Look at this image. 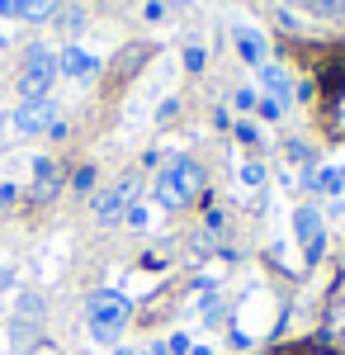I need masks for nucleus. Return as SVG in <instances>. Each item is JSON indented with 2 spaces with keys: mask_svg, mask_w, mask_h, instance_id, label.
<instances>
[{
  "mask_svg": "<svg viewBox=\"0 0 345 355\" xmlns=\"http://www.w3.org/2000/svg\"><path fill=\"white\" fill-rule=\"evenodd\" d=\"M128 318H133V303L118 289H95L90 303H85V322H90V336L100 346H114L123 336V327H128Z\"/></svg>",
  "mask_w": 345,
  "mask_h": 355,
  "instance_id": "obj_1",
  "label": "nucleus"
},
{
  "mask_svg": "<svg viewBox=\"0 0 345 355\" xmlns=\"http://www.w3.org/2000/svg\"><path fill=\"white\" fill-rule=\"evenodd\" d=\"M199 194H204V166L194 162V157H175L157 175V204L161 209H185Z\"/></svg>",
  "mask_w": 345,
  "mask_h": 355,
  "instance_id": "obj_2",
  "label": "nucleus"
},
{
  "mask_svg": "<svg viewBox=\"0 0 345 355\" xmlns=\"http://www.w3.org/2000/svg\"><path fill=\"white\" fill-rule=\"evenodd\" d=\"M57 81V53L48 48V43H33L24 53V67H19V95H24V105L28 100H48V90H53Z\"/></svg>",
  "mask_w": 345,
  "mask_h": 355,
  "instance_id": "obj_3",
  "label": "nucleus"
},
{
  "mask_svg": "<svg viewBox=\"0 0 345 355\" xmlns=\"http://www.w3.org/2000/svg\"><path fill=\"white\" fill-rule=\"evenodd\" d=\"M137 185H142L137 175H123L118 185L100 190V194H95V204H90V209H95V218H100V223H118L137 204Z\"/></svg>",
  "mask_w": 345,
  "mask_h": 355,
  "instance_id": "obj_4",
  "label": "nucleus"
},
{
  "mask_svg": "<svg viewBox=\"0 0 345 355\" xmlns=\"http://www.w3.org/2000/svg\"><path fill=\"white\" fill-rule=\"evenodd\" d=\"M293 232H298V242H303V256L317 266L321 251H326V227H321V214L312 204H303V209L293 214Z\"/></svg>",
  "mask_w": 345,
  "mask_h": 355,
  "instance_id": "obj_5",
  "label": "nucleus"
},
{
  "mask_svg": "<svg viewBox=\"0 0 345 355\" xmlns=\"http://www.w3.org/2000/svg\"><path fill=\"white\" fill-rule=\"evenodd\" d=\"M67 185V171L53 157H33V185H28V204H48L57 199V190Z\"/></svg>",
  "mask_w": 345,
  "mask_h": 355,
  "instance_id": "obj_6",
  "label": "nucleus"
},
{
  "mask_svg": "<svg viewBox=\"0 0 345 355\" xmlns=\"http://www.w3.org/2000/svg\"><path fill=\"white\" fill-rule=\"evenodd\" d=\"M15 133H24V137H38V133H48L57 123V105L53 100H28V105H19L15 110Z\"/></svg>",
  "mask_w": 345,
  "mask_h": 355,
  "instance_id": "obj_7",
  "label": "nucleus"
},
{
  "mask_svg": "<svg viewBox=\"0 0 345 355\" xmlns=\"http://www.w3.org/2000/svg\"><path fill=\"white\" fill-rule=\"evenodd\" d=\"M232 43H237V53H241V62H246V67H256V71L265 67V38H260L256 28L237 24V28H232Z\"/></svg>",
  "mask_w": 345,
  "mask_h": 355,
  "instance_id": "obj_8",
  "label": "nucleus"
},
{
  "mask_svg": "<svg viewBox=\"0 0 345 355\" xmlns=\"http://www.w3.org/2000/svg\"><path fill=\"white\" fill-rule=\"evenodd\" d=\"M57 71H67L76 81H90V76H100V57H90L85 48H67V53L57 57Z\"/></svg>",
  "mask_w": 345,
  "mask_h": 355,
  "instance_id": "obj_9",
  "label": "nucleus"
},
{
  "mask_svg": "<svg viewBox=\"0 0 345 355\" xmlns=\"http://www.w3.org/2000/svg\"><path fill=\"white\" fill-rule=\"evenodd\" d=\"M260 85L269 90V100L289 105V71H284V67H274V62H265V67H260Z\"/></svg>",
  "mask_w": 345,
  "mask_h": 355,
  "instance_id": "obj_10",
  "label": "nucleus"
},
{
  "mask_svg": "<svg viewBox=\"0 0 345 355\" xmlns=\"http://www.w3.org/2000/svg\"><path fill=\"white\" fill-rule=\"evenodd\" d=\"M62 5H67V0H24L19 19H28V24H48V19L62 15Z\"/></svg>",
  "mask_w": 345,
  "mask_h": 355,
  "instance_id": "obj_11",
  "label": "nucleus"
},
{
  "mask_svg": "<svg viewBox=\"0 0 345 355\" xmlns=\"http://www.w3.org/2000/svg\"><path fill=\"white\" fill-rule=\"evenodd\" d=\"M308 185H312V190H321V194H341L345 171H336V166H326V171H312V175H308Z\"/></svg>",
  "mask_w": 345,
  "mask_h": 355,
  "instance_id": "obj_12",
  "label": "nucleus"
},
{
  "mask_svg": "<svg viewBox=\"0 0 345 355\" xmlns=\"http://www.w3.org/2000/svg\"><path fill=\"white\" fill-rule=\"evenodd\" d=\"M303 10L317 19H345V0H303Z\"/></svg>",
  "mask_w": 345,
  "mask_h": 355,
  "instance_id": "obj_13",
  "label": "nucleus"
},
{
  "mask_svg": "<svg viewBox=\"0 0 345 355\" xmlns=\"http://www.w3.org/2000/svg\"><path fill=\"white\" fill-rule=\"evenodd\" d=\"M71 190H76V194L95 190V166H76V171H71Z\"/></svg>",
  "mask_w": 345,
  "mask_h": 355,
  "instance_id": "obj_14",
  "label": "nucleus"
},
{
  "mask_svg": "<svg viewBox=\"0 0 345 355\" xmlns=\"http://www.w3.org/2000/svg\"><path fill=\"white\" fill-rule=\"evenodd\" d=\"M241 185H251V190H256V185H265V166H260V162H246V166H241Z\"/></svg>",
  "mask_w": 345,
  "mask_h": 355,
  "instance_id": "obj_15",
  "label": "nucleus"
},
{
  "mask_svg": "<svg viewBox=\"0 0 345 355\" xmlns=\"http://www.w3.org/2000/svg\"><path fill=\"white\" fill-rule=\"evenodd\" d=\"M204 62H209V53H204L199 43H189L185 48V71H204Z\"/></svg>",
  "mask_w": 345,
  "mask_h": 355,
  "instance_id": "obj_16",
  "label": "nucleus"
},
{
  "mask_svg": "<svg viewBox=\"0 0 345 355\" xmlns=\"http://www.w3.org/2000/svg\"><path fill=\"white\" fill-rule=\"evenodd\" d=\"M232 105H237V110L246 114V110H256V105H260V95H256V90H251V85H241L237 95H232Z\"/></svg>",
  "mask_w": 345,
  "mask_h": 355,
  "instance_id": "obj_17",
  "label": "nucleus"
},
{
  "mask_svg": "<svg viewBox=\"0 0 345 355\" xmlns=\"http://www.w3.org/2000/svg\"><path fill=\"white\" fill-rule=\"evenodd\" d=\"M62 24L71 28V33H76V28H85V10H80V5H71V10L62 5Z\"/></svg>",
  "mask_w": 345,
  "mask_h": 355,
  "instance_id": "obj_18",
  "label": "nucleus"
},
{
  "mask_svg": "<svg viewBox=\"0 0 345 355\" xmlns=\"http://www.w3.org/2000/svg\"><path fill=\"white\" fill-rule=\"evenodd\" d=\"M19 318H43V299L38 294H24L19 299Z\"/></svg>",
  "mask_w": 345,
  "mask_h": 355,
  "instance_id": "obj_19",
  "label": "nucleus"
},
{
  "mask_svg": "<svg viewBox=\"0 0 345 355\" xmlns=\"http://www.w3.org/2000/svg\"><path fill=\"white\" fill-rule=\"evenodd\" d=\"M237 142H246V147H256V142H260V128L241 119V123H237Z\"/></svg>",
  "mask_w": 345,
  "mask_h": 355,
  "instance_id": "obj_20",
  "label": "nucleus"
},
{
  "mask_svg": "<svg viewBox=\"0 0 345 355\" xmlns=\"http://www.w3.org/2000/svg\"><path fill=\"white\" fill-rule=\"evenodd\" d=\"M166 351H170V355H189L194 346H189V336H185V331H175V336L166 341Z\"/></svg>",
  "mask_w": 345,
  "mask_h": 355,
  "instance_id": "obj_21",
  "label": "nucleus"
},
{
  "mask_svg": "<svg viewBox=\"0 0 345 355\" xmlns=\"http://www.w3.org/2000/svg\"><path fill=\"white\" fill-rule=\"evenodd\" d=\"M256 110H260V119H269V123H274V119H279V114H284V105H279V100H260V105H256Z\"/></svg>",
  "mask_w": 345,
  "mask_h": 355,
  "instance_id": "obj_22",
  "label": "nucleus"
},
{
  "mask_svg": "<svg viewBox=\"0 0 345 355\" xmlns=\"http://www.w3.org/2000/svg\"><path fill=\"white\" fill-rule=\"evenodd\" d=\"M142 15H147L152 24H157V19H166V0H147V5H142Z\"/></svg>",
  "mask_w": 345,
  "mask_h": 355,
  "instance_id": "obj_23",
  "label": "nucleus"
},
{
  "mask_svg": "<svg viewBox=\"0 0 345 355\" xmlns=\"http://www.w3.org/2000/svg\"><path fill=\"white\" fill-rule=\"evenodd\" d=\"M123 218H128V227H147V209H142V204H133Z\"/></svg>",
  "mask_w": 345,
  "mask_h": 355,
  "instance_id": "obj_24",
  "label": "nucleus"
},
{
  "mask_svg": "<svg viewBox=\"0 0 345 355\" xmlns=\"http://www.w3.org/2000/svg\"><path fill=\"white\" fill-rule=\"evenodd\" d=\"M15 199H19V190H15V185H10V180H5V185H0V214H5V209H10V204H15Z\"/></svg>",
  "mask_w": 345,
  "mask_h": 355,
  "instance_id": "obj_25",
  "label": "nucleus"
},
{
  "mask_svg": "<svg viewBox=\"0 0 345 355\" xmlns=\"http://www.w3.org/2000/svg\"><path fill=\"white\" fill-rule=\"evenodd\" d=\"M298 355H336V351H321V346H298Z\"/></svg>",
  "mask_w": 345,
  "mask_h": 355,
  "instance_id": "obj_26",
  "label": "nucleus"
},
{
  "mask_svg": "<svg viewBox=\"0 0 345 355\" xmlns=\"http://www.w3.org/2000/svg\"><path fill=\"white\" fill-rule=\"evenodd\" d=\"M114 355H142V351H128V346H123V351H114Z\"/></svg>",
  "mask_w": 345,
  "mask_h": 355,
  "instance_id": "obj_27",
  "label": "nucleus"
},
{
  "mask_svg": "<svg viewBox=\"0 0 345 355\" xmlns=\"http://www.w3.org/2000/svg\"><path fill=\"white\" fill-rule=\"evenodd\" d=\"M341 346H345V322H341Z\"/></svg>",
  "mask_w": 345,
  "mask_h": 355,
  "instance_id": "obj_28",
  "label": "nucleus"
},
{
  "mask_svg": "<svg viewBox=\"0 0 345 355\" xmlns=\"http://www.w3.org/2000/svg\"><path fill=\"white\" fill-rule=\"evenodd\" d=\"M0 48H5V33H0Z\"/></svg>",
  "mask_w": 345,
  "mask_h": 355,
  "instance_id": "obj_29",
  "label": "nucleus"
}]
</instances>
